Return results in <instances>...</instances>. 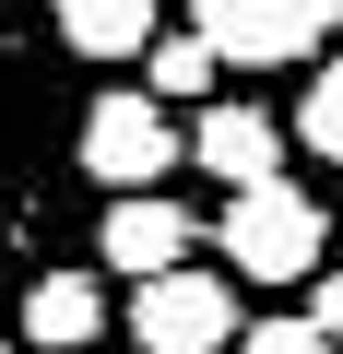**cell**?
Instances as JSON below:
<instances>
[{
	"mask_svg": "<svg viewBox=\"0 0 343 354\" xmlns=\"http://www.w3.org/2000/svg\"><path fill=\"white\" fill-rule=\"evenodd\" d=\"M83 189V95L48 0H0V342L24 283L60 260V213Z\"/></svg>",
	"mask_w": 343,
	"mask_h": 354,
	"instance_id": "1",
	"label": "cell"
},
{
	"mask_svg": "<svg viewBox=\"0 0 343 354\" xmlns=\"http://www.w3.org/2000/svg\"><path fill=\"white\" fill-rule=\"evenodd\" d=\"M331 236H343V225L319 213V189H308V177L237 189V201L213 213V260H225L237 283H272V295H284V283H319V272H331V260H319Z\"/></svg>",
	"mask_w": 343,
	"mask_h": 354,
	"instance_id": "2",
	"label": "cell"
},
{
	"mask_svg": "<svg viewBox=\"0 0 343 354\" xmlns=\"http://www.w3.org/2000/svg\"><path fill=\"white\" fill-rule=\"evenodd\" d=\"M178 165H190V142H178V106H154L142 83H107V95H83V189H107V201H142V189H166Z\"/></svg>",
	"mask_w": 343,
	"mask_h": 354,
	"instance_id": "3",
	"label": "cell"
},
{
	"mask_svg": "<svg viewBox=\"0 0 343 354\" xmlns=\"http://www.w3.org/2000/svg\"><path fill=\"white\" fill-rule=\"evenodd\" d=\"M190 36L225 71H319L343 36V0H190Z\"/></svg>",
	"mask_w": 343,
	"mask_h": 354,
	"instance_id": "4",
	"label": "cell"
},
{
	"mask_svg": "<svg viewBox=\"0 0 343 354\" xmlns=\"http://www.w3.org/2000/svg\"><path fill=\"white\" fill-rule=\"evenodd\" d=\"M237 342H249V319H237V272L225 260L130 283V354H237Z\"/></svg>",
	"mask_w": 343,
	"mask_h": 354,
	"instance_id": "5",
	"label": "cell"
},
{
	"mask_svg": "<svg viewBox=\"0 0 343 354\" xmlns=\"http://www.w3.org/2000/svg\"><path fill=\"white\" fill-rule=\"evenodd\" d=\"M190 248H202V213L178 201V189H142V201H107L95 213V272H130V283H166V272H190Z\"/></svg>",
	"mask_w": 343,
	"mask_h": 354,
	"instance_id": "6",
	"label": "cell"
},
{
	"mask_svg": "<svg viewBox=\"0 0 343 354\" xmlns=\"http://www.w3.org/2000/svg\"><path fill=\"white\" fill-rule=\"evenodd\" d=\"M284 153H296V130H284L261 95H213V106L190 118V165L213 177L225 201H237V189H272V177H284Z\"/></svg>",
	"mask_w": 343,
	"mask_h": 354,
	"instance_id": "7",
	"label": "cell"
},
{
	"mask_svg": "<svg viewBox=\"0 0 343 354\" xmlns=\"http://www.w3.org/2000/svg\"><path fill=\"white\" fill-rule=\"evenodd\" d=\"M12 342L24 354H95L107 342V272L95 260H48L24 283V307H12Z\"/></svg>",
	"mask_w": 343,
	"mask_h": 354,
	"instance_id": "8",
	"label": "cell"
},
{
	"mask_svg": "<svg viewBox=\"0 0 343 354\" xmlns=\"http://www.w3.org/2000/svg\"><path fill=\"white\" fill-rule=\"evenodd\" d=\"M48 24H60L71 59H154L166 0H48Z\"/></svg>",
	"mask_w": 343,
	"mask_h": 354,
	"instance_id": "9",
	"label": "cell"
},
{
	"mask_svg": "<svg viewBox=\"0 0 343 354\" xmlns=\"http://www.w3.org/2000/svg\"><path fill=\"white\" fill-rule=\"evenodd\" d=\"M142 95H154V106H190V118H202V106L225 95V59H213L190 24H178V36H154V59H142Z\"/></svg>",
	"mask_w": 343,
	"mask_h": 354,
	"instance_id": "10",
	"label": "cell"
},
{
	"mask_svg": "<svg viewBox=\"0 0 343 354\" xmlns=\"http://www.w3.org/2000/svg\"><path fill=\"white\" fill-rule=\"evenodd\" d=\"M284 130H296V153H319V165H343V48L296 83V106H284Z\"/></svg>",
	"mask_w": 343,
	"mask_h": 354,
	"instance_id": "11",
	"label": "cell"
},
{
	"mask_svg": "<svg viewBox=\"0 0 343 354\" xmlns=\"http://www.w3.org/2000/svg\"><path fill=\"white\" fill-rule=\"evenodd\" d=\"M237 354H343V342L296 307V319H249V342H237Z\"/></svg>",
	"mask_w": 343,
	"mask_h": 354,
	"instance_id": "12",
	"label": "cell"
},
{
	"mask_svg": "<svg viewBox=\"0 0 343 354\" xmlns=\"http://www.w3.org/2000/svg\"><path fill=\"white\" fill-rule=\"evenodd\" d=\"M308 319H319V330H331V342H343V260H331V272H319V283H308Z\"/></svg>",
	"mask_w": 343,
	"mask_h": 354,
	"instance_id": "13",
	"label": "cell"
},
{
	"mask_svg": "<svg viewBox=\"0 0 343 354\" xmlns=\"http://www.w3.org/2000/svg\"><path fill=\"white\" fill-rule=\"evenodd\" d=\"M0 354H24V342H0Z\"/></svg>",
	"mask_w": 343,
	"mask_h": 354,
	"instance_id": "14",
	"label": "cell"
}]
</instances>
